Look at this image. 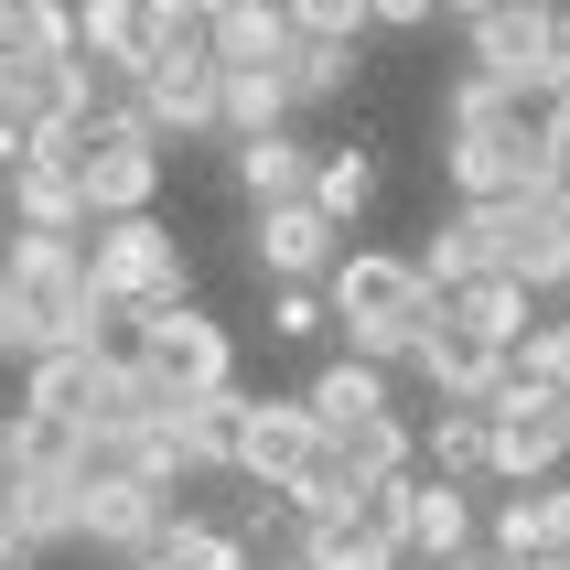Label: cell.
Returning a JSON list of instances; mask_svg holds the SVG:
<instances>
[{"label": "cell", "mask_w": 570, "mask_h": 570, "mask_svg": "<svg viewBox=\"0 0 570 570\" xmlns=\"http://www.w3.org/2000/svg\"><path fill=\"white\" fill-rule=\"evenodd\" d=\"M323 313H334V334H345V355H366V366H410L420 334L442 323V291L410 269V248H334V269H323Z\"/></svg>", "instance_id": "1"}, {"label": "cell", "mask_w": 570, "mask_h": 570, "mask_svg": "<svg viewBox=\"0 0 570 570\" xmlns=\"http://www.w3.org/2000/svg\"><path fill=\"white\" fill-rule=\"evenodd\" d=\"M87 281H97V302L108 313H161V302H194V258H184V237L140 205V216H97L87 226Z\"/></svg>", "instance_id": "2"}, {"label": "cell", "mask_w": 570, "mask_h": 570, "mask_svg": "<svg viewBox=\"0 0 570 570\" xmlns=\"http://www.w3.org/2000/svg\"><path fill=\"white\" fill-rule=\"evenodd\" d=\"M161 161H173V140H161L140 108H108V119H87V151H76L87 226H97V216H140V205H161Z\"/></svg>", "instance_id": "3"}, {"label": "cell", "mask_w": 570, "mask_h": 570, "mask_svg": "<svg viewBox=\"0 0 570 570\" xmlns=\"http://www.w3.org/2000/svg\"><path fill=\"white\" fill-rule=\"evenodd\" d=\"M119 334H129V355H140L151 377H173L184 399H205V387H226V377H237V334H226L205 302H161V313H129Z\"/></svg>", "instance_id": "4"}, {"label": "cell", "mask_w": 570, "mask_h": 570, "mask_svg": "<svg viewBox=\"0 0 570 570\" xmlns=\"http://www.w3.org/2000/svg\"><path fill=\"white\" fill-rule=\"evenodd\" d=\"M323 463V420L302 410V387L291 399H237V442H226V474H248V484H269V495H291V484Z\"/></svg>", "instance_id": "5"}, {"label": "cell", "mask_w": 570, "mask_h": 570, "mask_svg": "<svg viewBox=\"0 0 570 570\" xmlns=\"http://www.w3.org/2000/svg\"><path fill=\"white\" fill-rule=\"evenodd\" d=\"M237 399L248 387L226 377V387H205V399H173V410L151 420V463H161V484L184 495L194 474H226V442H237Z\"/></svg>", "instance_id": "6"}, {"label": "cell", "mask_w": 570, "mask_h": 570, "mask_svg": "<svg viewBox=\"0 0 570 570\" xmlns=\"http://www.w3.org/2000/svg\"><path fill=\"white\" fill-rule=\"evenodd\" d=\"M345 248V226L323 216L313 194H291V205H248V269L258 281H323Z\"/></svg>", "instance_id": "7"}, {"label": "cell", "mask_w": 570, "mask_h": 570, "mask_svg": "<svg viewBox=\"0 0 570 570\" xmlns=\"http://www.w3.org/2000/svg\"><path fill=\"white\" fill-rule=\"evenodd\" d=\"M108 355L119 345H43L22 377V410L65 420V431H108Z\"/></svg>", "instance_id": "8"}, {"label": "cell", "mask_w": 570, "mask_h": 570, "mask_svg": "<svg viewBox=\"0 0 570 570\" xmlns=\"http://www.w3.org/2000/svg\"><path fill=\"white\" fill-rule=\"evenodd\" d=\"M463 65L474 76H507L517 97H549V11H517V0L474 11L463 22Z\"/></svg>", "instance_id": "9"}, {"label": "cell", "mask_w": 570, "mask_h": 570, "mask_svg": "<svg viewBox=\"0 0 570 570\" xmlns=\"http://www.w3.org/2000/svg\"><path fill=\"white\" fill-rule=\"evenodd\" d=\"M216 55H173V65H140V87H129V108L161 129V140H216Z\"/></svg>", "instance_id": "10"}, {"label": "cell", "mask_w": 570, "mask_h": 570, "mask_svg": "<svg viewBox=\"0 0 570 570\" xmlns=\"http://www.w3.org/2000/svg\"><path fill=\"white\" fill-rule=\"evenodd\" d=\"M161 517H173V484H76V549H108V560H129L140 539H161Z\"/></svg>", "instance_id": "11"}, {"label": "cell", "mask_w": 570, "mask_h": 570, "mask_svg": "<svg viewBox=\"0 0 570 570\" xmlns=\"http://www.w3.org/2000/svg\"><path fill=\"white\" fill-rule=\"evenodd\" d=\"M410 377L442 399V410H484L495 387H507V345H474V334H452V323H431L410 355Z\"/></svg>", "instance_id": "12"}, {"label": "cell", "mask_w": 570, "mask_h": 570, "mask_svg": "<svg viewBox=\"0 0 570 570\" xmlns=\"http://www.w3.org/2000/svg\"><path fill=\"white\" fill-rule=\"evenodd\" d=\"M0 507H11V539L32 549H76V463H11L0 474Z\"/></svg>", "instance_id": "13"}, {"label": "cell", "mask_w": 570, "mask_h": 570, "mask_svg": "<svg viewBox=\"0 0 570 570\" xmlns=\"http://www.w3.org/2000/svg\"><path fill=\"white\" fill-rule=\"evenodd\" d=\"M323 463L345 484H399L420 463V442H410V410H366V420H334L323 431Z\"/></svg>", "instance_id": "14"}, {"label": "cell", "mask_w": 570, "mask_h": 570, "mask_svg": "<svg viewBox=\"0 0 570 570\" xmlns=\"http://www.w3.org/2000/svg\"><path fill=\"white\" fill-rule=\"evenodd\" d=\"M399 495H410V517H399V528H410V560H420V570L474 549V484H442V474H420V463H410V484H399Z\"/></svg>", "instance_id": "15"}, {"label": "cell", "mask_w": 570, "mask_h": 570, "mask_svg": "<svg viewBox=\"0 0 570 570\" xmlns=\"http://www.w3.org/2000/svg\"><path fill=\"white\" fill-rule=\"evenodd\" d=\"M0 216H11V226H43V237H87L76 161H11V173H0Z\"/></svg>", "instance_id": "16"}, {"label": "cell", "mask_w": 570, "mask_h": 570, "mask_svg": "<svg viewBox=\"0 0 570 570\" xmlns=\"http://www.w3.org/2000/svg\"><path fill=\"white\" fill-rule=\"evenodd\" d=\"M226 173H237V194L248 205H291V194L313 184V140L302 129H248V140H226Z\"/></svg>", "instance_id": "17"}, {"label": "cell", "mask_w": 570, "mask_h": 570, "mask_svg": "<svg viewBox=\"0 0 570 570\" xmlns=\"http://www.w3.org/2000/svg\"><path fill=\"white\" fill-rule=\"evenodd\" d=\"M377 184H387V173H377V140H366V129H355V140H313V184H302V194H313L334 226L377 216Z\"/></svg>", "instance_id": "18"}, {"label": "cell", "mask_w": 570, "mask_h": 570, "mask_svg": "<svg viewBox=\"0 0 570 570\" xmlns=\"http://www.w3.org/2000/svg\"><path fill=\"white\" fill-rule=\"evenodd\" d=\"M442 323H452V334H474V345H507V355H517V334L539 323V291L507 281V269H484V281L442 291Z\"/></svg>", "instance_id": "19"}, {"label": "cell", "mask_w": 570, "mask_h": 570, "mask_svg": "<svg viewBox=\"0 0 570 570\" xmlns=\"http://www.w3.org/2000/svg\"><path fill=\"white\" fill-rule=\"evenodd\" d=\"M302 410L334 431V420H366V410H399V377L366 366V355H323L313 377H302Z\"/></svg>", "instance_id": "20"}, {"label": "cell", "mask_w": 570, "mask_h": 570, "mask_svg": "<svg viewBox=\"0 0 570 570\" xmlns=\"http://www.w3.org/2000/svg\"><path fill=\"white\" fill-rule=\"evenodd\" d=\"M410 269H420L431 291L484 281V269H495V237H484V216H474V205H452V216H442V226H431V237L410 248Z\"/></svg>", "instance_id": "21"}, {"label": "cell", "mask_w": 570, "mask_h": 570, "mask_svg": "<svg viewBox=\"0 0 570 570\" xmlns=\"http://www.w3.org/2000/svg\"><path fill=\"white\" fill-rule=\"evenodd\" d=\"M281 119H302L281 65H226L216 76V140H248V129H281Z\"/></svg>", "instance_id": "22"}, {"label": "cell", "mask_w": 570, "mask_h": 570, "mask_svg": "<svg viewBox=\"0 0 570 570\" xmlns=\"http://www.w3.org/2000/svg\"><path fill=\"white\" fill-rule=\"evenodd\" d=\"M281 43H291V0H216V32H205L216 65H281Z\"/></svg>", "instance_id": "23"}, {"label": "cell", "mask_w": 570, "mask_h": 570, "mask_svg": "<svg viewBox=\"0 0 570 570\" xmlns=\"http://www.w3.org/2000/svg\"><path fill=\"white\" fill-rule=\"evenodd\" d=\"M410 442H420V474L484 484V410H431V420H410Z\"/></svg>", "instance_id": "24"}, {"label": "cell", "mask_w": 570, "mask_h": 570, "mask_svg": "<svg viewBox=\"0 0 570 570\" xmlns=\"http://www.w3.org/2000/svg\"><path fill=\"white\" fill-rule=\"evenodd\" d=\"M281 87H291V108H323V97H345V87H355V43L291 32V43H281Z\"/></svg>", "instance_id": "25"}, {"label": "cell", "mask_w": 570, "mask_h": 570, "mask_svg": "<svg viewBox=\"0 0 570 570\" xmlns=\"http://www.w3.org/2000/svg\"><path fill=\"white\" fill-rule=\"evenodd\" d=\"M161 549H173V560H184V570H258V549L237 539L226 517H184V507L161 517Z\"/></svg>", "instance_id": "26"}, {"label": "cell", "mask_w": 570, "mask_h": 570, "mask_svg": "<svg viewBox=\"0 0 570 570\" xmlns=\"http://www.w3.org/2000/svg\"><path fill=\"white\" fill-rule=\"evenodd\" d=\"M205 32H216V0H140V65L205 55Z\"/></svg>", "instance_id": "27"}, {"label": "cell", "mask_w": 570, "mask_h": 570, "mask_svg": "<svg viewBox=\"0 0 570 570\" xmlns=\"http://www.w3.org/2000/svg\"><path fill=\"white\" fill-rule=\"evenodd\" d=\"M0 55H11V65H65V55H76V0H22Z\"/></svg>", "instance_id": "28"}, {"label": "cell", "mask_w": 570, "mask_h": 570, "mask_svg": "<svg viewBox=\"0 0 570 570\" xmlns=\"http://www.w3.org/2000/svg\"><path fill=\"white\" fill-rule=\"evenodd\" d=\"M76 55L87 65H140V0H76Z\"/></svg>", "instance_id": "29"}, {"label": "cell", "mask_w": 570, "mask_h": 570, "mask_svg": "<svg viewBox=\"0 0 570 570\" xmlns=\"http://www.w3.org/2000/svg\"><path fill=\"white\" fill-rule=\"evenodd\" d=\"M334 313H323V281H269V345H323Z\"/></svg>", "instance_id": "30"}, {"label": "cell", "mask_w": 570, "mask_h": 570, "mask_svg": "<svg viewBox=\"0 0 570 570\" xmlns=\"http://www.w3.org/2000/svg\"><path fill=\"white\" fill-rule=\"evenodd\" d=\"M291 32H323V43H366V0H291Z\"/></svg>", "instance_id": "31"}, {"label": "cell", "mask_w": 570, "mask_h": 570, "mask_svg": "<svg viewBox=\"0 0 570 570\" xmlns=\"http://www.w3.org/2000/svg\"><path fill=\"white\" fill-rule=\"evenodd\" d=\"M539 549H549V560H570V474L539 484Z\"/></svg>", "instance_id": "32"}, {"label": "cell", "mask_w": 570, "mask_h": 570, "mask_svg": "<svg viewBox=\"0 0 570 570\" xmlns=\"http://www.w3.org/2000/svg\"><path fill=\"white\" fill-rule=\"evenodd\" d=\"M431 22V0H366V32H420Z\"/></svg>", "instance_id": "33"}, {"label": "cell", "mask_w": 570, "mask_h": 570, "mask_svg": "<svg viewBox=\"0 0 570 570\" xmlns=\"http://www.w3.org/2000/svg\"><path fill=\"white\" fill-rule=\"evenodd\" d=\"M119 570H184V560H173V549H161V539H140V549H129Z\"/></svg>", "instance_id": "34"}, {"label": "cell", "mask_w": 570, "mask_h": 570, "mask_svg": "<svg viewBox=\"0 0 570 570\" xmlns=\"http://www.w3.org/2000/svg\"><path fill=\"white\" fill-rule=\"evenodd\" d=\"M22 463V410H0V474Z\"/></svg>", "instance_id": "35"}, {"label": "cell", "mask_w": 570, "mask_h": 570, "mask_svg": "<svg viewBox=\"0 0 570 570\" xmlns=\"http://www.w3.org/2000/svg\"><path fill=\"white\" fill-rule=\"evenodd\" d=\"M474 11H495V0H431V22H474Z\"/></svg>", "instance_id": "36"}, {"label": "cell", "mask_w": 570, "mask_h": 570, "mask_svg": "<svg viewBox=\"0 0 570 570\" xmlns=\"http://www.w3.org/2000/svg\"><path fill=\"white\" fill-rule=\"evenodd\" d=\"M549 216L570 226V161H560V173H549Z\"/></svg>", "instance_id": "37"}, {"label": "cell", "mask_w": 570, "mask_h": 570, "mask_svg": "<svg viewBox=\"0 0 570 570\" xmlns=\"http://www.w3.org/2000/svg\"><path fill=\"white\" fill-rule=\"evenodd\" d=\"M258 570H313V560H302V549H291V539H281V549H269V560H258Z\"/></svg>", "instance_id": "38"}, {"label": "cell", "mask_w": 570, "mask_h": 570, "mask_svg": "<svg viewBox=\"0 0 570 570\" xmlns=\"http://www.w3.org/2000/svg\"><path fill=\"white\" fill-rule=\"evenodd\" d=\"M11 560H22V539H11V507H0V570H11Z\"/></svg>", "instance_id": "39"}, {"label": "cell", "mask_w": 570, "mask_h": 570, "mask_svg": "<svg viewBox=\"0 0 570 570\" xmlns=\"http://www.w3.org/2000/svg\"><path fill=\"white\" fill-rule=\"evenodd\" d=\"M431 570H495V560H484V549H463V560H431Z\"/></svg>", "instance_id": "40"}, {"label": "cell", "mask_w": 570, "mask_h": 570, "mask_svg": "<svg viewBox=\"0 0 570 570\" xmlns=\"http://www.w3.org/2000/svg\"><path fill=\"white\" fill-rule=\"evenodd\" d=\"M507 570H570V560H549V549H539V560H507Z\"/></svg>", "instance_id": "41"}, {"label": "cell", "mask_w": 570, "mask_h": 570, "mask_svg": "<svg viewBox=\"0 0 570 570\" xmlns=\"http://www.w3.org/2000/svg\"><path fill=\"white\" fill-rule=\"evenodd\" d=\"M11 11H22V0H0V43H11Z\"/></svg>", "instance_id": "42"}, {"label": "cell", "mask_w": 570, "mask_h": 570, "mask_svg": "<svg viewBox=\"0 0 570 570\" xmlns=\"http://www.w3.org/2000/svg\"><path fill=\"white\" fill-rule=\"evenodd\" d=\"M0 355H11V302H0Z\"/></svg>", "instance_id": "43"}, {"label": "cell", "mask_w": 570, "mask_h": 570, "mask_svg": "<svg viewBox=\"0 0 570 570\" xmlns=\"http://www.w3.org/2000/svg\"><path fill=\"white\" fill-rule=\"evenodd\" d=\"M517 11H560V0H517Z\"/></svg>", "instance_id": "44"}, {"label": "cell", "mask_w": 570, "mask_h": 570, "mask_svg": "<svg viewBox=\"0 0 570 570\" xmlns=\"http://www.w3.org/2000/svg\"><path fill=\"white\" fill-rule=\"evenodd\" d=\"M11 570H32V560H11Z\"/></svg>", "instance_id": "45"}, {"label": "cell", "mask_w": 570, "mask_h": 570, "mask_svg": "<svg viewBox=\"0 0 570 570\" xmlns=\"http://www.w3.org/2000/svg\"><path fill=\"white\" fill-rule=\"evenodd\" d=\"M560 323H570V313H560Z\"/></svg>", "instance_id": "46"}]
</instances>
